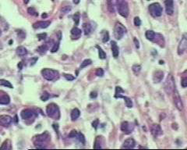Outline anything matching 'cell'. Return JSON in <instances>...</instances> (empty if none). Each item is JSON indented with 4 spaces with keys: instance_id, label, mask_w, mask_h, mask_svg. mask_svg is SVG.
Wrapping results in <instances>:
<instances>
[{
    "instance_id": "cell-1",
    "label": "cell",
    "mask_w": 187,
    "mask_h": 150,
    "mask_svg": "<svg viewBox=\"0 0 187 150\" xmlns=\"http://www.w3.org/2000/svg\"><path fill=\"white\" fill-rule=\"evenodd\" d=\"M50 139H51L50 134H48V132L45 131L43 134L35 136L34 138V142L37 148H46L47 147L45 145V144L49 141Z\"/></svg>"
},
{
    "instance_id": "cell-2",
    "label": "cell",
    "mask_w": 187,
    "mask_h": 150,
    "mask_svg": "<svg viewBox=\"0 0 187 150\" xmlns=\"http://www.w3.org/2000/svg\"><path fill=\"white\" fill-rule=\"evenodd\" d=\"M41 74L45 80L48 81H55L59 79V73L58 70L53 69L45 68L41 70Z\"/></svg>"
},
{
    "instance_id": "cell-3",
    "label": "cell",
    "mask_w": 187,
    "mask_h": 150,
    "mask_svg": "<svg viewBox=\"0 0 187 150\" xmlns=\"http://www.w3.org/2000/svg\"><path fill=\"white\" fill-rule=\"evenodd\" d=\"M47 115L55 120H59L60 118V110L59 106L55 103H50L47 106L46 108Z\"/></svg>"
},
{
    "instance_id": "cell-4",
    "label": "cell",
    "mask_w": 187,
    "mask_h": 150,
    "mask_svg": "<svg viewBox=\"0 0 187 150\" xmlns=\"http://www.w3.org/2000/svg\"><path fill=\"white\" fill-rule=\"evenodd\" d=\"M119 13L122 17L127 18L129 13V9L128 3L126 0H119L116 3Z\"/></svg>"
},
{
    "instance_id": "cell-5",
    "label": "cell",
    "mask_w": 187,
    "mask_h": 150,
    "mask_svg": "<svg viewBox=\"0 0 187 150\" xmlns=\"http://www.w3.org/2000/svg\"><path fill=\"white\" fill-rule=\"evenodd\" d=\"M148 10H149L150 15H151L153 17H161V14H162V11H163L161 6L157 3L150 4L148 7Z\"/></svg>"
},
{
    "instance_id": "cell-6",
    "label": "cell",
    "mask_w": 187,
    "mask_h": 150,
    "mask_svg": "<svg viewBox=\"0 0 187 150\" xmlns=\"http://www.w3.org/2000/svg\"><path fill=\"white\" fill-rule=\"evenodd\" d=\"M175 88V80L171 74H168V76L166 78V81L164 82V90L168 94H171V92Z\"/></svg>"
},
{
    "instance_id": "cell-7",
    "label": "cell",
    "mask_w": 187,
    "mask_h": 150,
    "mask_svg": "<svg viewBox=\"0 0 187 150\" xmlns=\"http://www.w3.org/2000/svg\"><path fill=\"white\" fill-rule=\"evenodd\" d=\"M126 33V28L121 23H116L114 27V35L116 39L120 40Z\"/></svg>"
},
{
    "instance_id": "cell-8",
    "label": "cell",
    "mask_w": 187,
    "mask_h": 150,
    "mask_svg": "<svg viewBox=\"0 0 187 150\" xmlns=\"http://www.w3.org/2000/svg\"><path fill=\"white\" fill-rule=\"evenodd\" d=\"M186 49H187V33H184L182 34V39L178 45V54L179 56L182 55Z\"/></svg>"
},
{
    "instance_id": "cell-9",
    "label": "cell",
    "mask_w": 187,
    "mask_h": 150,
    "mask_svg": "<svg viewBox=\"0 0 187 150\" xmlns=\"http://www.w3.org/2000/svg\"><path fill=\"white\" fill-rule=\"evenodd\" d=\"M173 100H174V103H175V105L176 106V108L179 111H182V110H183V103H182L181 97H180V95H179L176 88H175V90L173 91Z\"/></svg>"
},
{
    "instance_id": "cell-10",
    "label": "cell",
    "mask_w": 187,
    "mask_h": 150,
    "mask_svg": "<svg viewBox=\"0 0 187 150\" xmlns=\"http://www.w3.org/2000/svg\"><path fill=\"white\" fill-rule=\"evenodd\" d=\"M134 129V125L129 122H127V121H124L121 124V130L123 131L125 134H130L133 132Z\"/></svg>"
},
{
    "instance_id": "cell-11",
    "label": "cell",
    "mask_w": 187,
    "mask_h": 150,
    "mask_svg": "<svg viewBox=\"0 0 187 150\" xmlns=\"http://www.w3.org/2000/svg\"><path fill=\"white\" fill-rule=\"evenodd\" d=\"M150 132H151L152 135L155 138L160 136V135H161L163 133L161 126L157 124H153L151 125V127H150Z\"/></svg>"
},
{
    "instance_id": "cell-12",
    "label": "cell",
    "mask_w": 187,
    "mask_h": 150,
    "mask_svg": "<svg viewBox=\"0 0 187 150\" xmlns=\"http://www.w3.org/2000/svg\"><path fill=\"white\" fill-rule=\"evenodd\" d=\"M13 121V118L9 115L0 116V125L3 127H9Z\"/></svg>"
},
{
    "instance_id": "cell-13",
    "label": "cell",
    "mask_w": 187,
    "mask_h": 150,
    "mask_svg": "<svg viewBox=\"0 0 187 150\" xmlns=\"http://www.w3.org/2000/svg\"><path fill=\"white\" fill-rule=\"evenodd\" d=\"M165 10L168 15H172L174 13V2L173 0H165Z\"/></svg>"
},
{
    "instance_id": "cell-14",
    "label": "cell",
    "mask_w": 187,
    "mask_h": 150,
    "mask_svg": "<svg viewBox=\"0 0 187 150\" xmlns=\"http://www.w3.org/2000/svg\"><path fill=\"white\" fill-rule=\"evenodd\" d=\"M51 22L50 21H38L33 24V27L35 28V29H44V28L48 27Z\"/></svg>"
},
{
    "instance_id": "cell-15",
    "label": "cell",
    "mask_w": 187,
    "mask_h": 150,
    "mask_svg": "<svg viewBox=\"0 0 187 150\" xmlns=\"http://www.w3.org/2000/svg\"><path fill=\"white\" fill-rule=\"evenodd\" d=\"M34 115V113L33 110H30V109H25L24 110H22L20 113V116L22 117V119L24 120H27V119H30L31 117H33Z\"/></svg>"
},
{
    "instance_id": "cell-16",
    "label": "cell",
    "mask_w": 187,
    "mask_h": 150,
    "mask_svg": "<svg viewBox=\"0 0 187 150\" xmlns=\"http://www.w3.org/2000/svg\"><path fill=\"white\" fill-rule=\"evenodd\" d=\"M164 78V73L161 70H157L154 73L153 75V81L154 83H159L162 81Z\"/></svg>"
},
{
    "instance_id": "cell-17",
    "label": "cell",
    "mask_w": 187,
    "mask_h": 150,
    "mask_svg": "<svg viewBox=\"0 0 187 150\" xmlns=\"http://www.w3.org/2000/svg\"><path fill=\"white\" fill-rule=\"evenodd\" d=\"M136 145V141L133 138H128L126 139L124 143H123V147H122V148H133Z\"/></svg>"
},
{
    "instance_id": "cell-18",
    "label": "cell",
    "mask_w": 187,
    "mask_h": 150,
    "mask_svg": "<svg viewBox=\"0 0 187 150\" xmlns=\"http://www.w3.org/2000/svg\"><path fill=\"white\" fill-rule=\"evenodd\" d=\"M111 47H112V55L114 56V58H117L119 54V47L117 45V43L115 41H112L111 42Z\"/></svg>"
},
{
    "instance_id": "cell-19",
    "label": "cell",
    "mask_w": 187,
    "mask_h": 150,
    "mask_svg": "<svg viewBox=\"0 0 187 150\" xmlns=\"http://www.w3.org/2000/svg\"><path fill=\"white\" fill-rule=\"evenodd\" d=\"M81 33H82L81 30L79 29V28L76 27H73V29L71 30V35H72V37H73V38H80V35H81Z\"/></svg>"
},
{
    "instance_id": "cell-20",
    "label": "cell",
    "mask_w": 187,
    "mask_h": 150,
    "mask_svg": "<svg viewBox=\"0 0 187 150\" xmlns=\"http://www.w3.org/2000/svg\"><path fill=\"white\" fill-rule=\"evenodd\" d=\"M10 103V98L7 94H3L0 95V104L1 105H8Z\"/></svg>"
},
{
    "instance_id": "cell-21",
    "label": "cell",
    "mask_w": 187,
    "mask_h": 150,
    "mask_svg": "<svg viewBox=\"0 0 187 150\" xmlns=\"http://www.w3.org/2000/svg\"><path fill=\"white\" fill-rule=\"evenodd\" d=\"M17 54L19 56H24L27 54V50L25 47L24 46H19L17 48Z\"/></svg>"
},
{
    "instance_id": "cell-22",
    "label": "cell",
    "mask_w": 187,
    "mask_h": 150,
    "mask_svg": "<svg viewBox=\"0 0 187 150\" xmlns=\"http://www.w3.org/2000/svg\"><path fill=\"white\" fill-rule=\"evenodd\" d=\"M80 116V111L77 108H75L72 110L71 112V119L72 120H76V119L79 118V117Z\"/></svg>"
},
{
    "instance_id": "cell-23",
    "label": "cell",
    "mask_w": 187,
    "mask_h": 150,
    "mask_svg": "<svg viewBox=\"0 0 187 150\" xmlns=\"http://www.w3.org/2000/svg\"><path fill=\"white\" fill-rule=\"evenodd\" d=\"M145 36L147 38V40H150V41H154V38H155V36H156V33L151 30H148L146 31V34H145Z\"/></svg>"
},
{
    "instance_id": "cell-24",
    "label": "cell",
    "mask_w": 187,
    "mask_h": 150,
    "mask_svg": "<svg viewBox=\"0 0 187 150\" xmlns=\"http://www.w3.org/2000/svg\"><path fill=\"white\" fill-rule=\"evenodd\" d=\"M83 31H84V34L85 35H89L91 32V26L90 25V24H87V23H84L83 24Z\"/></svg>"
},
{
    "instance_id": "cell-25",
    "label": "cell",
    "mask_w": 187,
    "mask_h": 150,
    "mask_svg": "<svg viewBox=\"0 0 187 150\" xmlns=\"http://www.w3.org/2000/svg\"><path fill=\"white\" fill-rule=\"evenodd\" d=\"M120 98H124L125 103H126V106L128 107V108H132V107H133V102H132L131 98H129V97H126V96H123V95H121Z\"/></svg>"
},
{
    "instance_id": "cell-26",
    "label": "cell",
    "mask_w": 187,
    "mask_h": 150,
    "mask_svg": "<svg viewBox=\"0 0 187 150\" xmlns=\"http://www.w3.org/2000/svg\"><path fill=\"white\" fill-rule=\"evenodd\" d=\"M48 45H47V43H46V44H45V45L39 46V47L38 48V49H37V51H38L39 53H41V54H45V53L48 51Z\"/></svg>"
},
{
    "instance_id": "cell-27",
    "label": "cell",
    "mask_w": 187,
    "mask_h": 150,
    "mask_svg": "<svg viewBox=\"0 0 187 150\" xmlns=\"http://www.w3.org/2000/svg\"><path fill=\"white\" fill-rule=\"evenodd\" d=\"M0 85H1V86L6 87V88H13V84L10 81L4 80V79H0Z\"/></svg>"
},
{
    "instance_id": "cell-28",
    "label": "cell",
    "mask_w": 187,
    "mask_h": 150,
    "mask_svg": "<svg viewBox=\"0 0 187 150\" xmlns=\"http://www.w3.org/2000/svg\"><path fill=\"white\" fill-rule=\"evenodd\" d=\"M12 148V146H11V144H10V141L9 140H6L3 142V144L2 145V146L0 147V149H11Z\"/></svg>"
},
{
    "instance_id": "cell-29",
    "label": "cell",
    "mask_w": 187,
    "mask_h": 150,
    "mask_svg": "<svg viewBox=\"0 0 187 150\" xmlns=\"http://www.w3.org/2000/svg\"><path fill=\"white\" fill-rule=\"evenodd\" d=\"M96 47L98 48V56H99V58L102 59V60L106 59V53H105L104 50L102 48H101V47H99L98 45H97Z\"/></svg>"
},
{
    "instance_id": "cell-30",
    "label": "cell",
    "mask_w": 187,
    "mask_h": 150,
    "mask_svg": "<svg viewBox=\"0 0 187 150\" xmlns=\"http://www.w3.org/2000/svg\"><path fill=\"white\" fill-rule=\"evenodd\" d=\"M102 137L98 136L95 139V145H94V148H102V146L101 145V139H102Z\"/></svg>"
},
{
    "instance_id": "cell-31",
    "label": "cell",
    "mask_w": 187,
    "mask_h": 150,
    "mask_svg": "<svg viewBox=\"0 0 187 150\" xmlns=\"http://www.w3.org/2000/svg\"><path fill=\"white\" fill-rule=\"evenodd\" d=\"M124 90L121 87H119L117 86L116 88V95H115V97L116 98H120V96L122 95L121 93H124Z\"/></svg>"
},
{
    "instance_id": "cell-32",
    "label": "cell",
    "mask_w": 187,
    "mask_h": 150,
    "mask_svg": "<svg viewBox=\"0 0 187 150\" xmlns=\"http://www.w3.org/2000/svg\"><path fill=\"white\" fill-rule=\"evenodd\" d=\"M76 138H77L78 141H80L81 144H85V141H86V140H85V137H84V135H83L82 133H80V132L77 133Z\"/></svg>"
},
{
    "instance_id": "cell-33",
    "label": "cell",
    "mask_w": 187,
    "mask_h": 150,
    "mask_svg": "<svg viewBox=\"0 0 187 150\" xmlns=\"http://www.w3.org/2000/svg\"><path fill=\"white\" fill-rule=\"evenodd\" d=\"M108 3V9L111 13H114V4H113V0H107Z\"/></svg>"
},
{
    "instance_id": "cell-34",
    "label": "cell",
    "mask_w": 187,
    "mask_h": 150,
    "mask_svg": "<svg viewBox=\"0 0 187 150\" xmlns=\"http://www.w3.org/2000/svg\"><path fill=\"white\" fill-rule=\"evenodd\" d=\"M91 63H92L91 60L87 59V60H83V63H81V65H80V69H83V68H84V67H87V66L90 65Z\"/></svg>"
},
{
    "instance_id": "cell-35",
    "label": "cell",
    "mask_w": 187,
    "mask_h": 150,
    "mask_svg": "<svg viewBox=\"0 0 187 150\" xmlns=\"http://www.w3.org/2000/svg\"><path fill=\"white\" fill-rule=\"evenodd\" d=\"M73 20H74V22H75V24L78 25L79 23H80V13H76L74 15H73Z\"/></svg>"
},
{
    "instance_id": "cell-36",
    "label": "cell",
    "mask_w": 187,
    "mask_h": 150,
    "mask_svg": "<svg viewBox=\"0 0 187 150\" xmlns=\"http://www.w3.org/2000/svg\"><path fill=\"white\" fill-rule=\"evenodd\" d=\"M102 34H103L102 41L104 42V43H105V42H107V41H109V32H108L107 31H104L102 33Z\"/></svg>"
},
{
    "instance_id": "cell-37",
    "label": "cell",
    "mask_w": 187,
    "mask_h": 150,
    "mask_svg": "<svg viewBox=\"0 0 187 150\" xmlns=\"http://www.w3.org/2000/svg\"><path fill=\"white\" fill-rule=\"evenodd\" d=\"M27 13L30 14V15H32V16H38V13L36 12L35 9L34 8V7H30V8L27 9Z\"/></svg>"
},
{
    "instance_id": "cell-38",
    "label": "cell",
    "mask_w": 187,
    "mask_h": 150,
    "mask_svg": "<svg viewBox=\"0 0 187 150\" xmlns=\"http://www.w3.org/2000/svg\"><path fill=\"white\" fill-rule=\"evenodd\" d=\"M140 70H141V67H140V65H139V64H134V65L133 66V71L136 74H137L140 71Z\"/></svg>"
},
{
    "instance_id": "cell-39",
    "label": "cell",
    "mask_w": 187,
    "mask_h": 150,
    "mask_svg": "<svg viewBox=\"0 0 187 150\" xmlns=\"http://www.w3.org/2000/svg\"><path fill=\"white\" fill-rule=\"evenodd\" d=\"M59 41H57V42H55L53 47L52 48L51 52L53 53H56V52L59 50Z\"/></svg>"
},
{
    "instance_id": "cell-40",
    "label": "cell",
    "mask_w": 187,
    "mask_h": 150,
    "mask_svg": "<svg viewBox=\"0 0 187 150\" xmlns=\"http://www.w3.org/2000/svg\"><path fill=\"white\" fill-rule=\"evenodd\" d=\"M50 98V95L48 93L47 91H45L44 93L42 94V95L41 96V99L42 100L43 102H45L47 100H48V98Z\"/></svg>"
},
{
    "instance_id": "cell-41",
    "label": "cell",
    "mask_w": 187,
    "mask_h": 150,
    "mask_svg": "<svg viewBox=\"0 0 187 150\" xmlns=\"http://www.w3.org/2000/svg\"><path fill=\"white\" fill-rule=\"evenodd\" d=\"M63 76H64V77L66 78V79L67 81H73V80L75 79V77H74L73 75H71V74H63Z\"/></svg>"
},
{
    "instance_id": "cell-42",
    "label": "cell",
    "mask_w": 187,
    "mask_h": 150,
    "mask_svg": "<svg viewBox=\"0 0 187 150\" xmlns=\"http://www.w3.org/2000/svg\"><path fill=\"white\" fill-rule=\"evenodd\" d=\"M37 37L38 38V39H39L40 41L44 40V39H45L46 37H47V34H46V33H41V34H38L37 35Z\"/></svg>"
},
{
    "instance_id": "cell-43",
    "label": "cell",
    "mask_w": 187,
    "mask_h": 150,
    "mask_svg": "<svg viewBox=\"0 0 187 150\" xmlns=\"http://www.w3.org/2000/svg\"><path fill=\"white\" fill-rule=\"evenodd\" d=\"M95 74L98 77H102L104 75V70L102 68H98V69H97Z\"/></svg>"
},
{
    "instance_id": "cell-44",
    "label": "cell",
    "mask_w": 187,
    "mask_h": 150,
    "mask_svg": "<svg viewBox=\"0 0 187 150\" xmlns=\"http://www.w3.org/2000/svg\"><path fill=\"white\" fill-rule=\"evenodd\" d=\"M181 84L182 88H186L187 87V77H183L182 81H181Z\"/></svg>"
},
{
    "instance_id": "cell-45",
    "label": "cell",
    "mask_w": 187,
    "mask_h": 150,
    "mask_svg": "<svg viewBox=\"0 0 187 150\" xmlns=\"http://www.w3.org/2000/svg\"><path fill=\"white\" fill-rule=\"evenodd\" d=\"M134 24L136 26H137V27H139V26L141 25V20H140V19L138 17H136L134 18Z\"/></svg>"
},
{
    "instance_id": "cell-46",
    "label": "cell",
    "mask_w": 187,
    "mask_h": 150,
    "mask_svg": "<svg viewBox=\"0 0 187 150\" xmlns=\"http://www.w3.org/2000/svg\"><path fill=\"white\" fill-rule=\"evenodd\" d=\"M98 125H99V120L98 119H96L95 120H94L92 122V127L95 128V130H97Z\"/></svg>"
},
{
    "instance_id": "cell-47",
    "label": "cell",
    "mask_w": 187,
    "mask_h": 150,
    "mask_svg": "<svg viewBox=\"0 0 187 150\" xmlns=\"http://www.w3.org/2000/svg\"><path fill=\"white\" fill-rule=\"evenodd\" d=\"M71 10V7L69 6H64L63 8L62 9V13H69V11Z\"/></svg>"
},
{
    "instance_id": "cell-48",
    "label": "cell",
    "mask_w": 187,
    "mask_h": 150,
    "mask_svg": "<svg viewBox=\"0 0 187 150\" xmlns=\"http://www.w3.org/2000/svg\"><path fill=\"white\" fill-rule=\"evenodd\" d=\"M17 34H18V36H19L20 38H24L25 36H26L25 32L23 31H21V30L17 31Z\"/></svg>"
},
{
    "instance_id": "cell-49",
    "label": "cell",
    "mask_w": 187,
    "mask_h": 150,
    "mask_svg": "<svg viewBox=\"0 0 187 150\" xmlns=\"http://www.w3.org/2000/svg\"><path fill=\"white\" fill-rule=\"evenodd\" d=\"M77 133H78V132H77L76 130H73V131H72L69 133V138H75V137H76Z\"/></svg>"
},
{
    "instance_id": "cell-50",
    "label": "cell",
    "mask_w": 187,
    "mask_h": 150,
    "mask_svg": "<svg viewBox=\"0 0 187 150\" xmlns=\"http://www.w3.org/2000/svg\"><path fill=\"white\" fill-rule=\"evenodd\" d=\"M38 60V57H33V58H31V66L34 65V64L37 63Z\"/></svg>"
},
{
    "instance_id": "cell-51",
    "label": "cell",
    "mask_w": 187,
    "mask_h": 150,
    "mask_svg": "<svg viewBox=\"0 0 187 150\" xmlns=\"http://www.w3.org/2000/svg\"><path fill=\"white\" fill-rule=\"evenodd\" d=\"M98 96V93L96 91H91L90 94V97L91 98H95L96 97Z\"/></svg>"
},
{
    "instance_id": "cell-52",
    "label": "cell",
    "mask_w": 187,
    "mask_h": 150,
    "mask_svg": "<svg viewBox=\"0 0 187 150\" xmlns=\"http://www.w3.org/2000/svg\"><path fill=\"white\" fill-rule=\"evenodd\" d=\"M53 128L55 129V131L57 132V133H59V125L58 124H53Z\"/></svg>"
},
{
    "instance_id": "cell-53",
    "label": "cell",
    "mask_w": 187,
    "mask_h": 150,
    "mask_svg": "<svg viewBox=\"0 0 187 150\" xmlns=\"http://www.w3.org/2000/svg\"><path fill=\"white\" fill-rule=\"evenodd\" d=\"M134 42H135V45H136V48H140V45H139V41L136 38H134Z\"/></svg>"
},
{
    "instance_id": "cell-54",
    "label": "cell",
    "mask_w": 187,
    "mask_h": 150,
    "mask_svg": "<svg viewBox=\"0 0 187 150\" xmlns=\"http://www.w3.org/2000/svg\"><path fill=\"white\" fill-rule=\"evenodd\" d=\"M17 67H18V68H19L20 70H22V68H23V63H22V62H20V63H18Z\"/></svg>"
},
{
    "instance_id": "cell-55",
    "label": "cell",
    "mask_w": 187,
    "mask_h": 150,
    "mask_svg": "<svg viewBox=\"0 0 187 150\" xmlns=\"http://www.w3.org/2000/svg\"><path fill=\"white\" fill-rule=\"evenodd\" d=\"M73 2L74 4H79L80 2V0H73Z\"/></svg>"
},
{
    "instance_id": "cell-56",
    "label": "cell",
    "mask_w": 187,
    "mask_h": 150,
    "mask_svg": "<svg viewBox=\"0 0 187 150\" xmlns=\"http://www.w3.org/2000/svg\"><path fill=\"white\" fill-rule=\"evenodd\" d=\"M41 17H42V18H46V17H47V14H45V13H43Z\"/></svg>"
},
{
    "instance_id": "cell-57",
    "label": "cell",
    "mask_w": 187,
    "mask_h": 150,
    "mask_svg": "<svg viewBox=\"0 0 187 150\" xmlns=\"http://www.w3.org/2000/svg\"><path fill=\"white\" fill-rule=\"evenodd\" d=\"M29 1H30V0H24V3L25 4H27L28 3H29Z\"/></svg>"
},
{
    "instance_id": "cell-58",
    "label": "cell",
    "mask_w": 187,
    "mask_h": 150,
    "mask_svg": "<svg viewBox=\"0 0 187 150\" xmlns=\"http://www.w3.org/2000/svg\"><path fill=\"white\" fill-rule=\"evenodd\" d=\"M14 120H15L16 123H17V115L15 116V117H14Z\"/></svg>"
},
{
    "instance_id": "cell-59",
    "label": "cell",
    "mask_w": 187,
    "mask_h": 150,
    "mask_svg": "<svg viewBox=\"0 0 187 150\" xmlns=\"http://www.w3.org/2000/svg\"><path fill=\"white\" fill-rule=\"evenodd\" d=\"M1 34H2V31H1V29H0V36H1Z\"/></svg>"
},
{
    "instance_id": "cell-60",
    "label": "cell",
    "mask_w": 187,
    "mask_h": 150,
    "mask_svg": "<svg viewBox=\"0 0 187 150\" xmlns=\"http://www.w3.org/2000/svg\"><path fill=\"white\" fill-rule=\"evenodd\" d=\"M11 43H12V40L10 41V45H11Z\"/></svg>"
}]
</instances>
